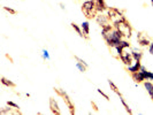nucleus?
<instances>
[{"label":"nucleus","mask_w":153,"mask_h":115,"mask_svg":"<svg viewBox=\"0 0 153 115\" xmlns=\"http://www.w3.org/2000/svg\"><path fill=\"white\" fill-rule=\"evenodd\" d=\"M101 35L107 41V45L111 47H116L117 45H120L122 37H123L122 34L116 28H113L110 24L101 28Z\"/></svg>","instance_id":"1"},{"label":"nucleus","mask_w":153,"mask_h":115,"mask_svg":"<svg viewBox=\"0 0 153 115\" xmlns=\"http://www.w3.org/2000/svg\"><path fill=\"white\" fill-rule=\"evenodd\" d=\"M82 12L85 15L86 19L91 20V19H95L97 16L98 9L97 6H96V0H88L83 2L82 5Z\"/></svg>","instance_id":"2"},{"label":"nucleus","mask_w":153,"mask_h":115,"mask_svg":"<svg viewBox=\"0 0 153 115\" xmlns=\"http://www.w3.org/2000/svg\"><path fill=\"white\" fill-rule=\"evenodd\" d=\"M107 15L110 17V21L115 26L120 22H123L125 21V17L123 16V14L121 13L117 8H114V7H110L107 8Z\"/></svg>","instance_id":"3"},{"label":"nucleus","mask_w":153,"mask_h":115,"mask_svg":"<svg viewBox=\"0 0 153 115\" xmlns=\"http://www.w3.org/2000/svg\"><path fill=\"white\" fill-rule=\"evenodd\" d=\"M119 55H120L122 62L125 66H131L132 61L135 60L134 59V53H132V51H130V47H123Z\"/></svg>","instance_id":"4"},{"label":"nucleus","mask_w":153,"mask_h":115,"mask_svg":"<svg viewBox=\"0 0 153 115\" xmlns=\"http://www.w3.org/2000/svg\"><path fill=\"white\" fill-rule=\"evenodd\" d=\"M115 28L122 34V36L125 38H130L131 37V26L127 22V20L123 22H120L117 24H115Z\"/></svg>","instance_id":"5"},{"label":"nucleus","mask_w":153,"mask_h":115,"mask_svg":"<svg viewBox=\"0 0 153 115\" xmlns=\"http://www.w3.org/2000/svg\"><path fill=\"white\" fill-rule=\"evenodd\" d=\"M54 91H56L60 97H62L63 101L67 104V106H68V108H69V111H70V114H74V113H75V107H74V105H73L71 101H70V98L68 97V94L61 89H54Z\"/></svg>","instance_id":"6"},{"label":"nucleus","mask_w":153,"mask_h":115,"mask_svg":"<svg viewBox=\"0 0 153 115\" xmlns=\"http://www.w3.org/2000/svg\"><path fill=\"white\" fill-rule=\"evenodd\" d=\"M96 21H97V23L101 26V28H104V26L110 24V17H108V15H104V14L97 15V16H96Z\"/></svg>","instance_id":"7"},{"label":"nucleus","mask_w":153,"mask_h":115,"mask_svg":"<svg viewBox=\"0 0 153 115\" xmlns=\"http://www.w3.org/2000/svg\"><path fill=\"white\" fill-rule=\"evenodd\" d=\"M137 40H138L140 46H147V45L151 44L150 43V38L145 34H143V32H139L138 35H137Z\"/></svg>","instance_id":"8"},{"label":"nucleus","mask_w":153,"mask_h":115,"mask_svg":"<svg viewBox=\"0 0 153 115\" xmlns=\"http://www.w3.org/2000/svg\"><path fill=\"white\" fill-rule=\"evenodd\" d=\"M50 108H51V112L53 113V114H61V112H60V109H59V106H58V102L53 99V98H51L50 99Z\"/></svg>","instance_id":"9"},{"label":"nucleus","mask_w":153,"mask_h":115,"mask_svg":"<svg viewBox=\"0 0 153 115\" xmlns=\"http://www.w3.org/2000/svg\"><path fill=\"white\" fill-rule=\"evenodd\" d=\"M132 79L136 83H142V82L145 81V77L143 75V73L139 70V71H136V73H132Z\"/></svg>","instance_id":"10"},{"label":"nucleus","mask_w":153,"mask_h":115,"mask_svg":"<svg viewBox=\"0 0 153 115\" xmlns=\"http://www.w3.org/2000/svg\"><path fill=\"white\" fill-rule=\"evenodd\" d=\"M96 6H97V9L99 13H102L104 11L107 9V6H106L104 0H96Z\"/></svg>","instance_id":"11"},{"label":"nucleus","mask_w":153,"mask_h":115,"mask_svg":"<svg viewBox=\"0 0 153 115\" xmlns=\"http://www.w3.org/2000/svg\"><path fill=\"white\" fill-rule=\"evenodd\" d=\"M140 61H135V64L134 66H128V71L130 73H136V71H139L140 70Z\"/></svg>","instance_id":"12"},{"label":"nucleus","mask_w":153,"mask_h":115,"mask_svg":"<svg viewBox=\"0 0 153 115\" xmlns=\"http://www.w3.org/2000/svg\"><path fill=\"white\" fill-rule=\"evenodd\" d=\"M140 71L143 73V75H144V77H145V79H152L153 81V74L151 73V71H147L146 68H145L144 66L140 67Z\"/></svg>","instance_id":"13"},{"label":"nucleus","mask_w":153,"mask_h":115,"mask_svg":"<svg viewBox=\"0 0 153 115\" xmlns=\"http://www.w3.org/2000/svg\"><path fill=\"white\" fill-rule=\"evenodd\" d=\"M144 86H145V89L147 90L151 99L153 100V84L151 82H144Z\"/></svg>","instance_id":"14"},{"label":"nucleus","mask_w":153,"mask_h":115,"mask_svg":"<svg viewBox=\"0 0 153 115\" xmlns=\"http://www.w3.org/2000/svg\"><path fill=\"white\" fill-rule=\"evenodd\" d=\"M82 30H83L84 32V36H85V38L88 39L89 38V32H90V26H89V22H83L82 23Z\"/></svg>","instance_id":"15"},{"label":"nucleus","mask_w":153,"mask_h":115,"mask_svg":"<svg viewBox=\"0 0 153 115\" xmlns=\"http://www.w3.org/2000/svg\"><path fill=\"white\" fill-rule=\"evenodd\" d=\"M1 83L6 86H9V88H15V83H13L12 81L7 79L6 77H1Z\"/></svg>","instance_id":"16"},{"label":"nucleus","mask_w":153,"mask_h":115,"mask_svg":"<svg viewBox=\"0 0 153 115\" xmlns=\"http://www.w3.org/2000/svg\"><path fill=\"white\" fill-rule=\"evenodd\" d=\"M108 84H110V86H111V90H112V91H114V92H115V93H116V94H117L119 97H122L121 92L119 91V89L116 88V85H115V84H114V83H113L112 81H108Z\"/></svg>","instance_id":"17"},{"label":"nucleus","mask_w":153,"mask_h":115,"mask_svg":"<svg viewBox=\"0 0 153 115\" xmlns=\"http://www.w3.org/2000/svg\"><path fill=\"white\" fill-rule=\"evenodd\" d=\"M71 26H73V29H74V30L77 32V35H78L80 37H83L84 35H83V32H82V30H81V28L77 26L76 23H74V22H73V23H71ZM84 37H85V36H84Z\"/></svg>","instance_id":"18"},{"label":"nucleus","mask_w":153,"mask_h":115,"mask_svg":"<svg viewBox=\"0 0 153 115\" xmlns=\"http://www.w3.org/2000/svg\"><path fill=\"white\" fill-rule=\"evenodd\" d=\"M120 100H121V102H122V105L125 106V111H127V113H129V114H131V113H132V111H131V109L129 108V106H128V105H127V102L125 101V99H123L122 97H120Z\"/></svg>","instance_id":"19"},{"label":"nucleus","mask_w":153,"mask_h":115,"mask_svg":"<svg viewBox=\"0 0 153 115\" xmlns=\"http://www.w3.org/2000/svg\"><path fill=\"white\" fill-rule=\"evenodd\" d=\"M134 59H135V61H140V59H142V56H143V53H140V52H136L134 51Z\"/></svg>","instance_id":"20"},{"label":"nucleus","mask_w":153,"mask_h":115,"mask_svg":"<svg viewBox=\"0 0 153 115\" xmlns=\"http://www.w3.org/2000/svg\"><path fill=\"white\" fill-rule=\"evenodd\" d=\"M117 46H120V47H130V44L128 43V41H125V40H121V43H120V45H117Z\"/></svg>","instance_id":"21"},{"label":"nucleus","mask_w":153,"mask_h":115,"mask_svg":"<svg viewBox=\"0 0 153 115\" xmlns=\"http://www.w3.org/2000/svg\"><path fill=\"white\" fill-rule=\"evenodd\" d=\"M4 9H5V11H7V12H8L9 14H13V15H14V14H16V11H15V9H13V8H9V7H6V6H5V7H4Z\"/></svg>","instance_id":"22"},{"label":"nucleus","mask_w":153,"mask_h":115,"mask_svg":"<svg viewBox=\"0 0 153 115\" xmlns=\"http://www.w3.org/2000/svg\"><path fill=\"white\" fill-rule=\"evenodd\" d=\"M98 93H99V94H101V96H102V97H104V98H105L106 100H110V97H108V96H107V94H106L105 92H102L101 90L98 89Z\"/></svg>","instance_id":"23"},{"label":"nucleus","mask_w":153,"mask_h":115,"mask_svg":"<svg viewBox=\"0 0 153 115\" xmlns=\"http://www.w3.org/2000/svg\"><path fill=\"white\" fill-rule=\"evenodd\" d=\"M0 113H1V114H11V113H12V111H11V108H6V109L4 108V109H1V111H0Z\"/></svg>","instance_id":"24"},{"label":"nucleus","mask_w":153,"mask_h":115,"mask_svg":"<svg viewBox=\"0 0 153 115\" xmlns=\"http://www.w3.org/2000/svg\"><path fill=\"white\" fill-rule=\"evenodd\" d=\"M7 105H8L9 107H13V108H15V109H19V108H20V107H19L16 104H14L13 101H8L7 102Z\"/></svg>","instance_id":"25"},{"label":"nucleus","mask_w":153,"mask_h":115,"mask_svg":"<svg viewBox=\"0 0 153 115\" xmlns=\"http://www.w3.org/2000/svg\"><path fill=\"white\" fill-rule=\"evenodd\" d=\"M91 105H92V107H93V109H95V111L97 112V111H98V106H97V105H96V102H95V101H91Z\"/></svg>","instance_id":"26"},{"label":"nucleus","mask_w":153,"mask_h":115,"mask_svg":"<svg viewBox=\"0 0 153 115\" xmlns=\"http://www.w3.org/2000/svg\"><path fill=\"white\" fill-rule=\"evenodd\" d=\"M149 51H150V53H151V54H153V43H151V44H150V49H149Z\"/></svg>","instance_id":"27"},{"label":"nucleus","mask_w":153,"mask_h":115,"mask_svg":"<svg viewBox=\"0 0 153 115\" xmlns=\"http://www.w3.org/2000/svg\"><path fill=\"white\" fill-rule=\"evenodd\" d=\"M44 58H45V59H48V53H47V51H44Z\"/></svg>","instance_id":"28"},{"label":"nucleus","mask_w":153,"mask_h":115,"mask_svg":"<svg viewBox=\"0 0 153 115\" xmlns=\"http://www.w3.org/2000/svg\"><path fill=\"white\" fill-rule=\"evenodd\" d=\"M152 6H153V0H152Z\"/></svg>","instance_id":"29"}]
</instances>
